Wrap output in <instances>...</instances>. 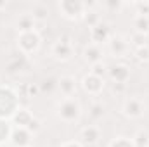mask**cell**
Listing matches in <instances>:
<instances>
[{
    "mask_svg": "<svg viewBox=\"0 0 149 147\" xmlns=\"http://www.w3.org/2000/svg\"><path fill=\"white\" fill-rule=\"evenodd\" d=\"M19 109V95L10 87H0V119L12 118Z\"/></svg>",
    "mask_w": 149,
    "mask_h": 147,
    "instance_id": "cell-1",
    "label": "cell"
},
{
    "mask_svg": "<svg viewBox=\"0 0 149 147\" xmlns=\"http://www.w3.org/2000/svg\"><path fill=\"white\" fill-rule=\"evenodd\" d=\"M80 112H81L80 102H78L74 97L64 99V101L57 106V116H59L63 121H66V123H74V121H78Z\"/></svg>",
    "mask_w": 149,
    "mask_h": 147,
    "instance_id": "cell-2",
    "label": "cell"
},
{
    "mask_svg": "<svg viewBox=\"0 0 149 147\" xmlns=\"http://www.w3.org/2000/svg\"><path fill=\"white\" fill-rule=\"evenodd\" d=\"M73 43H71V38L68 35H63L54 45H52V55L57 59V61H70L73 57Z\"/></svg>",
    "mask_w": 149,
    "mask_h": 147,
    "instance_id": "cell-3",
    "label": "cell"
},
{
    "mask_svg": "<svg viewBox=\"0 0 149 147\" xmlns=\"http://www.w3.org/2000/svg\"><path fill=\"white\" fill-rule=\"evenodd\" d=\"M57 7L66 19H78V17H83L85 14V5L80 0H61Z\"/></svg>",
    "mask_w": 149,
    "mask_h": 147,
    "instance_id": "cell-4",
    "label": "cell"
},
{
    "mask_svg": "<svg viewBox=\"0 0 149 147\" xmlns=\"http://www.w3.org/2000/svg\"><path fill=\"white\" fill-rule=\"evenodd\" d=\"M17 47L24 55H30L33 52H37L40 47V35L37 31H30V33H19L17 37Z\"/></svg>",
    "mask_w": 149,
    "mask_h": 147,
    "instance_id": "cell-5",
    "label": "cell"
},
{
    "mask_svg": "<svg viewBox=\"0 0 149 147\" xmlns=\"http://www.w3.org/2000/svg\"><path fill=\"white\" fill-rule=\"evenodd\" d=\"M144 111H146V104H144V101L139 99V97H130V99H127L125 104H123V114H125L127 118H132V119L141 118V116L144 114Z\"/></svg>",
    "mask_w": 149,
    "mask_h": 147,
    "instance_id": "cell-6",
    "label": "cell"
},
{
    "mask_svg": "<svg viewBox=\"0 0 149 147\" xmlns=\"http://www.w3.org/2000/svg\"><path fill=\"white\" fill-rule=\"evenodd\" d=\"M90 40H92L95 45H101V43H104V42H109V40H111L109 24L99 23L97 26H94V28L90 30Z\"/></svg>",
    "mask_w": 149,
    "mask_h": 147,
    "instance_id": "cell-7",
    "label": "cell"
},
{
    "mask_svg": "<svg viewBox=\"0 0 149 147\" xmlns=\"http://www.w3.org/2000/svg\"><path fill=\"white\" fill-rule=\"evenodd\" d=\"M81 85H83V90H85L87 94H90V95H97V94H101L102 88H104V80H102V78H97V76H94V74L88 73L85 78H83Z\"/></svg>",
    "mask_w": 149,
    "mask_h": 147,
    "instance_id": "cell-8",
    "label": "cell"
},
{
    "mask_svg": "<svg viewBox=\"0 0 149 147\" xmlns=\"http://www.w3.org/2000/svg\"><path fill=\"white\" fill-rule=\"evenodd\" d=\"M31 133L26 130V128H14L12 130V133H10V142H12V146L16 147H30L31 144Z\"/></svg>",
    "mask_w": 149,
    "mask_h": 147,
    "instance_id": "cell-9",
    "label": "cell"
},
{
    "mask_svg": "<svg viewBox=\"0 0 149 147\" xmlns=\"http://www.w3.org/2000/svg\"><path fill=\"white\" fill-rule=\"evenodd\" d=\"M108 74L113 80V83H127L130 78V68L125 64H114L108 68Z\"/></svg>",
    "mask_w": 149,
    "mask_h": 147,
    "instance_id": "cell-10",
    "label": "cell"
},
{
    "mask_svg": "<svg viewBox=\"0 0 149 147\" xmlns=\"http://www.w3.org/2000/svg\"><path fill=\"white\" fill-rule=\"evenodd\" d=\"M80 139H81V144L83 146H95L101 139V130L94 125H88L85 128H81L80 132Z\"/></svg>",
    "mask_w": 149,
    "mask_h": 147,
    "instance_id": "cell-11",
    "label": "cell"
},
{
    "mask_svg": "<svg viewBox=\"0 0 149 147\" xmlns=\"http://www.w3.org/2000/svg\"><path fill=\"white\" fill-rule=\"evenodd\" d=\"M57 90H61V94L66 99L73 97L74 94H76V81H74V78L73 76H63V78H59Z\"/></svg>",
    "mask_w": 149,
    "mask_h": 147,
    "instance_id": "cell-12",
    "label": "cell"
},
{
    "mask_svg": "<svg viewBox=\"0 0 149 147\" xmlns=\"http://www.w3.org/2000/svg\"><path fill=\"white\" fill-rule=\"evenodd\" d=\"M28 64H30V62H28V55H24L23 52H19V54H16V55L10 57V61H9V64H7V69H9L10 73H17V71L26 69Z\"/></svg>",
    "mask_w": 149,
    "mask_h": 147,
    "instance_id": "cell-13",
    "label": "cell"
},
{
    "mask_svg": "<svg viewBox=\"0 0 149 147\" xmlns=\"http://www.w3.org/2000/svg\"><path fill=\"white\" fill-rule=\"evenodd\" d=\"M109 50H111L113 55L116 57H121L128 52V42L123 37H113L109 40Z\"/></svg>",
    "mask_w": 149,
    "mask_h": 147,
    "instance_id": "cell-14",
    "label": "cell"
},
{
    "mask_svg": "<svg viewBox=\"0 0 149 147\" xmlns=\"http://www.w3.org/2000/svg\"><path fill=\"white\" fill-rule=\"evenodd\" d=\"M83 57H85V61H87V62H90V64L101 62V61H102V50H101V47H99V45L90 43V45H87V47H85V50H83Z\"/></svg>",
    "mask_w": 149,
    "mask_h": 147,
    "instance_id": "cell-15",
    "label": "cell"
},
{
    "mask_svg": "<svg viewBox=\"0 0 149 147\" xmlns=\"http://www.w3.org/2000/svg\"><path fill=\"white\" fill-rule=\"evenodd\" d=\"M33 118H35V116H33L28 109L19 107V109L16 111V114L12 116V121H14V125H17V128H28V125L31 123Z\"/></svg>",
    "mask_w": 149,
    "mask_h": 147,
    "instance_id": "cell-16",
    "label": "cell"
},
{
    "mask_svg": "<svg viewBox=\"0 0 149 147\" xmlns=\"http://www.w3.org/2000/svg\"><path fill=\"white\" fill-rule=\"evenodd\" d=\"M35 24H37V21L33 19L31 14H23V16L17 19V30H19V33L35 31Z\"/></svg>",
    "mask_w": 149,
    "mask_h": 147,
    "instance_id": "cell-17",
    "label": "cell"
},
{
    "mask_svg": "<svg viewBox=\"0 0 149 147\" xmlns=\"http://www.w3.org/2000/svg\"><path fill=\"white\" fill-rule=\"evenodd\" d=\"M57 85H59V80L54 78V76H49V78H43L42 83L38 85L40 87V94H52L57 90Z\"/></svg>",
    "mask_w": 149,
    "mask_h": 147,
    "instance_id": "cell-18",
    "label": "cell"
},
{
    "mask_svg": "<svg viewBox=\"0 0 149 147\" xmlns=\"http://www.w3.org/2000/svg\"><path fill=\"white\" fill-rule=\"evenodd\" d=\"M134 28H135V33H141V35H148L149 33V17L148 16H139L135 17L134 21Z\"/></svg>",
    "mask_w": 149,
    "mask_h": 147,
    "instance_id": "cell-19",
    "label": "cell"
},
{
    "mask_svg": "<svg viewBox=\"0 0 149 147\" xmlns=\"http://www.w3.org/2000/svg\"><path fill=\"white\" fill-rule=\"evenodd\" d=\"M23 95V97H26V99H31V97H37L38 94H40V87L35 85V83H24L19 90H17V95Z\"/></svg>",
    "mask_w": 149,
    "mask_h": 147,
    "instance_id": "cell-20",
    "label": "cell"
},
{
    "mask_svg": "<svg viewBox=\"0 0 149 147\" xmlns=\"http://www.w3.org/2000/svg\"><path fill=\"white\" fill-rule=\"evenodd\" d=\"M132 142H134L135 147H149V133L144 132V130H139V132L134 135Z\"/></svg>",
    "mask_w": 149,
    "mask_h": 147,
    "instance_id": "cell-21",
    "label": "cell"
},
{
    "mask_svg": "<svg viewBox=\"0 0 149 147\" xmlns=\"http://www.w3.org/2000/svg\"><path fill=\"white\" fill-rule=\"evenodd\" d=\"M31 16H33L35 21H45L47 16H49V9H47V5H43V3H37V5L33 7Z\"/></svg>",
    "mask_w": 149,
    "mask_h": 147,
    "instance_id": "cell-22",
    "label": "cell"
},
{
    "mask_svg": "<svg viewBox=\"0 0 149 147\" xmlns=\"http://www.w3.org/2000/svg\"><path fill=\"white\" fill-rule=\"evenodd\" d=\"M10 133H12V128L7 123V119H0V146L3 142L10 140Z\"/></svg>",
    "mask_w": 149,
    "mask_h": 147,
    "instance_id": "cell-23",
    "label": "cell"
},
{
    "mask_svg": "<svg viewBox=\"0 0 149 147\" xmlns=\"http://www.w3.org/2000/svg\"><path fill=\"white\" fill-rule=\"evenodd\" d=\"M83 21L88 24V28L92 30L94 26H97L99 23H101V17H99V14L95 12V10H85V14H83Z\"/></svg>",
    "mask_w": 149,
    "mask_h": 147,
    "instance_id": "cell-24",
    "label": "cell"
},
{
    "mask_svg": "<svg viewBox=\"0 0 149 147\" xmlns=\"http://www.w3.org/2000/svg\"><path fill=\"white\" fill-rule=\"evenodd\" d=\"M90 74H94V76H97V78H102V80H104V76L108 74V66H106L102 61H101V62H95V64H92Z\"/></svg>",
    "mask_w": 149,
    "mask_h": 147,
    "instance_id": "cell-25",
    "label": "cell"
},
{
    "mask_svg": "<svg viewBox=\"0 0 149 147\" xmlns=\"http://www.w3.org/2000/svg\"><path fill=\"white\" fill-rule=\"evenodd\" d=\"M135 57L141 62H148L149 61V45H142L135 49Z\"/></svg>",
    "mask_w": 149,
    "mask_h": 147,
    "instance_id": "cell-26",
    "label": "cell"
},
{
    "mask_svg": "<svg viewBox=\"0 0 149 147\" xmlns=\"http://www.w3.org/2000/svg\"><path fill=\"white\" fill-rule=\"evenodd\" d=\"M109 147H135V146H134L132 139H127V137H116L111 144H109Z\"/></svg>",
    "mask_w": 149,
    "mask_h": 147,
    "instance_id": "cell-27",
    "label": "cell"
},
{
    "mask_svg": "<svg viewBox=\"0 0 149 147\" xmlns=\"http://www.w3.org/2000/svg\"><path fill=\"white\" fill-rule=\"evenodd\" d=\"M102 114H104V107H102V104H92V106H90V116H92L94 119L102 118Z\"/></svg>",
    "mask_w": 149,
    "mask_h": 147,
    "instance_id": "cell-28",
    "label": "cell"
},
{
    "mask_svg": "<svg viewBox=\"0 0 149 147\" xmlns=\"http://www.w3.org/2000/svg\"><path fill=\"white\" fill-rule=\"evenodd\" d=\"M135 9L139 16H149V2H137Z\"/></svg>",
    "mask_w": 149,
    "mask_h": 147,
    "instance_id": "cell-29",
    "label": "cell"
},
{
    "mask_svg": "<svg viewBox=\"0 0 149 147\" xmlns=\"http://www.w3.org/2000/svg\"><path fill=\"white\" fill-rule=\"evenodd\" d=\"M40 128H42V123H40V119L33 118V119H31V123L28 125V128H26V130H28L31 135H35L37 132H40Z\"/></svg>",
    "mask_w": 149,
    "mask_h": 147,
    "instance_id": "cell-30",
    "label": "cell"
},
{
    "mask_svg": "<svg viewBox=\"0 0 149 147\" xmlns=\"http://www.w3.org/2000/svg\"><path fill=\"white\" fill-rule=\"evenodd\" d=\"M104 7L109 9V10H120V9L123 7V3H121L120 0H106V2H104Z\"/></svg>",
    "mask_w": 149,
    "mask_h": 147,
    "instance_id": "cell-31",
    "label": "cell"
},
{
    "mask_svg": "<svg viewBox=\"0 0 149 147\" xmlns=\"http://www.w3.org/2000/svg\"><path fill=\"white\" fill-rule=\"evenodd\" d=\"M132 42H134L137 47H142V45H146V37L141 35V33H135V35H132Z\"/></svg>",
    "mask_w": 149,
    "mask_h": 147,
    "instance_id": "cell-32",
    "label": "cell"
},
{
    "mask_svg": "<svg viewBox=\"0 0 149 147\" xmlns=\"http://www.w3.org/2000/svg\"><path fill=\"white\" fill-rule=\"evenodd\" d=\"M125 88H127V83H113V92H114L116 95L125 94Z\"/></svg>",
    "mask_w": 149,
    "mask_h": 147,
    "instance_id": "cell-33",
    "label": "cell"
},
{
    "mask_svg": "<svg viewBox=\"0 0 149 147\" xmlns=\"http://www.w3.org/2000/svg\"><path fill=\"white\" fill-rule=\"evenodd\" d=\"M61 147H83V144H81V142H74V140H71V142L63 144Z\"/></svg>",
    "mask_w": 149,
    "mask_h": 147,
    "instance_id": "cell-34",
    "label": "cell"
},
{
    "mask_svg": "<svg viewBox=\"0 0 149 147\" xmlns=\"http://www.w3.org/2000/svg\"><path fill=\"white\" fill-rule=\"evenodd\" d=\"M5 7H7V2H5V0H2V2H0V10H3Z\"/></svg>",
    "mask_w": 149,
    "mask_h": 147,
    "instance_id": "cell-35",
    "label": "cell"
},
{
    "mask_svg": "<svg viewBox=\"0 0 149 147\" xmlns=\"http://www.w3.org/2000/svg\"><path fill=\"white\" fill-rule=\"evenodd\" d=\"M148 17H149V16H148Z\"/></svg>",
    "mask_w": 149,
    "mask_h": 147,
    "instance_id": "cell-36",
    "label": "cell"
},
{
    "mask_svg": "<svg viewBox=\"0 0 149 147\" xmlns=\"http://www.w3.org/2000/svg\"><path fill=\"white\" fill-rule=\"evenodd\" d=\"M30 147H31V146H30Z\"/></svg>",
    "mask_w": 149,
    "mask_h": 147,
    "instance_id": "cell-37",
    "label": "cell"
}]
</instances>
